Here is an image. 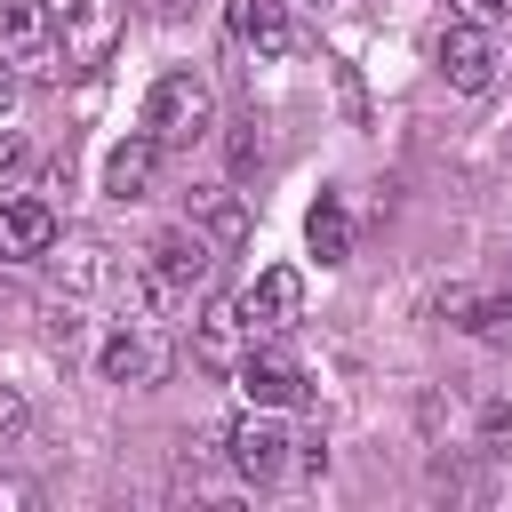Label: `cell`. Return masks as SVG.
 I'll use <instances>...</instances> for the list:
<instances>
[{"mask_svg":"<svg viewBox=\"0 0 512 512\" xmlns=\"http://www.w3.org/2000/svg\"><path fill=\"white\" fill-rule=\"evenodd\" d=\"M184 8H192V0H152V16H160V24H184Z\"/></svg>","mask_w":512,"mask_h":512,"instance_id":"obj_19","label":"cell"},{"mask_svg":"<svg viewBox=\"0 0 512 512\" xmlns=\"http://www.w3.org/2000/svg\"><path fill=\"white\" fill-rule=\"evenodd\" d=\"M456 16H472V24H496V16H512V0H456Z\"/></svg>","mask_w":512,"mask_h":512,"instance_id":"obj_17","label":"cell"},{"mask_svg":"<svg viewBox=\"0 0 512 512\" xmlns=\"http://www.w3.org/2000/svg\"><path fill=\"white\" fill-rule=\"evenodd\" d=\"M232 384H240L248 408H296V400H304V368H296V352H288L280 336H256V344L240 352Z\"/></svg>","mask_w":512,"mask_h":512,"instance_id":"obj_6","label":"cell"},{"mask_svg":"<svg viewBox=\"0 0 512 512\" xmlns=\"http://www.w3.org/2000/svg\"><path fill=\"white\" fill-rule=\"evenodd\" d=\"M304 240H312L320 264H352V208H344V192H320V200H312Z\"/></svg>","mask_w":512,"mask_h":512,"instance_id":"obj_15","label":"cell"},{"mask_svg":"<svg viewBox=\"0 0 512 512\" xmlns=\"http://www.w3.org/2000/svg\"><path fill=\"white\" fill-rule=\"evenodd\" d=\"M0 56L24 64L32 80H64V40H56V16L48 0H0Z\"/></svg>","mask_w":512,"mask_h":512,"instance_id":"obj_2","label":"cell"},{"mask_svg":"<svg viewBox=\"0 0 512 512\" xmlns=\"http://www.w3.org/2000/svg\"><path fill=\"white\" fill-rule=\"evenodd\" d=\"M56 248V208L48 200H0V264H32Z\"/></svg>","mask_w":512,"mask_h":512,"instance_id":"obj_12","label":"cell"},{"mask_svg":"<svg viewBox=\"0 0 512 512\" xmlns=\"http://www.w3.org/2000/svg\"><path fill=\"white\" fill-rule=\"evenodd\" d=\"M16 112V72H8V56H0V120Z\"/></svg>","mask_w":512,"mask_h":512,"instance_id":"obj_18","label":"cell"},{"mask_svg":"<svg viewBox=\"0 0 512 512\" xmlns=\"http://www.w3.org/2000/svg\"><path fill=\"white\" fill-rule=\"evenodd\" d=\"M256 336H248V320H240V304H200V320H192V360L208 368V376H232L240 368V352H248Z\"/></svg>","mask_w":512,"mask_h":512,"instance_id":"obj_11","label":"cell"},{"mask_svg":"<svg viewBox=\"0 0 512 512\" xmlns=\"http://www.w3.org/2000/svg\"><path fill=\"white\" fill-rule=\"evenodd\" d=\"M152 168H160V136L144 128V136H120L112 152H104V192L112 200H144L152 192Z\"/></svg>","mask_w":512,"mask_h":512,"instance_id":"obj_14","label":"cell"},{"mask_svg":"<svg viewBox=\"0 0 512 512\" xmlns=\"http://www.w3.org/2000/svg\"><path fill=\"white\" fill-rule=\"evenodd\" d=\"M208 288H216V240H200L192 224H176V232H160L144 248V272H136V304L144 312H176V304H192Z\"/></svg>","mask_w":512,"mask_h":512,"instance_id":"obj_1","label":"cell"},{"mask_svg":"<svg viewBox=\"0 0 512 512\" xmlns=\"http://www.w3.org/2000/svg\"><path fill=\"white\" fill-rule=\"evenodd\" d=\"M432 64H440V80H448V88H464V96H488L504 56H496L488 24H472V16H448V24H440V40H432Z\"/></svg>","mask_w":512,"mask_h":512,"instance_id":"obj_5","label":"cell"},{"mask_svg":"<svg viewBox=\"0 0 512 512\" xmlns=\"http://www.w3.org/2000/svg\"><path fill=\"white\" fill-rule=\"evenodd\" d=\"M120 32H128V0H64L56 40H64V64L72 72H104L112 48H120Z\"/></svg>","mask_w":512,"mask_h":512,"instance_id":"obj_4","label":"cell"},{"mask_svg":"<svg viewBox=\"0 0 512 512\" xmlns=\"http://www.w3.org/2000/svg\"><path fill=\"white\" fill-rule=\"evenodd\" d=\"M224 448H232V472L264 488V480H280V464H288V448H296V440L280 432V408H248V416L224 432Z\"/></svg>","mask_w":512,"mask_h":512,"instance_id":"obj_7","label":"cell"},{"mask_svg":"<svg viewBox=\"0 0 512 512\" xmlns=\"http://www.w3.org/2000/svg\"><path fill=\"white\" fill-rule=\"evenodd\" d=\"M224 24H232V40H240L256 64H280V56L296 48L288 0H224Z\"/></svg>","mask_w":512,"mask_h":512,"instance_id":"obj_9","label":"cell"},{"mask_svg":"<svg viewBox=\"0 0 512 512\" xmlns=\"http://www.w3.org/2000/svg\"><path fill=\"white\" fill-rule=\"evenodd\" d=\"M192 232H200V240H216V256L248 248V200H240V192H224V184H200V192H192Z\"/></svg>","mask_w":512,"mask_h":512,"instance_id":"obj_13","label":"cell"},{"mask_svg":"<svg viewBox=\"0 0 512 512\" xmlns=\"http://www.w3.org/2000/svg\"><path fill=\"white\" fill-rule=\"evenodd\" d=\"M296 312H304V280H296L288 264L256 272V288L240 296V320H248V336H288V328H296Z\"/></svg>","mask_w":512,"mask_h":512,"instance_id":"obj_10","label":"cell"},{"mask_svg":"<svg viewBox=\"0 0 512 512\" xmlns=\"http://www.w3.org/2000/svg\"><path fill=\"white\" fill-rule=\"evenodd\" d=\"M168 360H176V352H168V336H152V328H112L104 352H96L104 384H160Z\"/></svg>","mask_w":512,"mask_h":512,"instance_id":"obj_8","label":"cell"},{"mask_svg":"<svg viewBox=\"0 0 512 512\" xmlns=\"http://www.w3.org/2000/svg\"><path fill=\"white\" fill-rule=\"evenodd\" d=\"M24 160H32V144H24L16 128H0V184H8V176H24Z\"/></svg>","mask_w":512,"mask_h":512,"instance_id":"obj_16","label":"cell"},{"mask_svg":"<svg viewBox=\"0 0 512 512\" xmlns=\"http://www.w3.org/2000/svg\"><path fill=\"white\" fill-rule=\"evenodd\" d=\"M208 120H216V96H208L200 72H160V80H152L144 128H152L160 144H192V136H208Z\"/></svg>","mask_w":512,"mask_h":512,"instance_id":"obj_3","label":"cell"}]
</instances>
